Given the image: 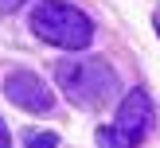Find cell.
<instances>
[{
    "mask_svg": "<svg viewBox=\"0 0 160 148\" xmlns=\"http://www.w3.org/2000/svg\"><path fill=\"white\" fill-rule=\"evenodd\" d=\"M152 121H156V109H152V101H148V93L145 90H129L121 98V105H117V125L113 129L137 148L141 140L152 132Z\"/></svg>",
    "mask_w": 160,
    "mask_h": 148,
    "instance_id": "3957f363",
    "label": "cell"
},
{
    "mask_svg": "<svg viewBox=\"0 0 160 148\" xmlns=\"http://www.w3.org/2000/svg\"><path fill=\"white\" fill-rule=\"evenodd\" d=\"M23 148H59V136L51 129H28L23 132Z\"/></svg>",
    "mask_w": 160,
    "mask_h": 148,
    "instance_id": "5b68a950",
    "label": "cell"
},
{
    "mask_svg": "<svg viewBox=\"0 0 160 148\" xmlns=\"http://www.w3.org/2000/svg\"><path fill=\"white\" fill-rule=\"evenodd\" d=\"M55 82L67 93V101L78 109H102L121 90L117 70L106 59H98V55H90V59H62L55 66Z\"/></svg>",
    "mask_w": 160,
    "mask_h": 148,
    "instance_id": "6da1fadb",
    "label": "cell"
},
{
    "mask_svg": "<svg viewBox=\"0 0 160 148\" xmlns=\"http://www.w3.org/2000/svg\"><path fill=\"white\" fill-rule=\"evenodd\" d=\"M0 148H12V132H8L4 121H0Z\"/></svg>",
    "mask_w": 160,
    "mask_h": 148,
    "instance_id": "ba28073f",
    "label": "cell"
},
{
    "mask_svg": "<svg viewBox=\"0 0 160 148\" xmlns=\"http://www.w3.org/2000/svg\"><path fill=\"white\" fill-rule=\"evenodd\" d=\"M4 93L12 105L28 109V113H51L55 105V93L47 90V82L39 74H31V70H12V74L4 78Z\"/></svg>",
    "mask_w": 160,
    "mask_h": 148,
    "instance_id": "277c9868",
    "label": "cell"
},
{
    "mask_svg": "<svg viewBox=\"0 0 160 148\" xmlns=\"http://www.w3.org/2000/svg\"><path fill=\"white\" fill-rule=\"evenodd\" d=\"M94 136H98V148H133V144H129V140H125V136H121V132H117V129H113V125H102V129H98V132H94Z\"/></svg>",
    "mask_w": 160,
    "mask_h": 148,
    "instance_id": "8992f818",
    "label": "cell"
},
{
    "mask_svg": "<svg viewBox=\"0 0 160 148\" xmlns=\"http://www.w3.org/2000/svg\"><path fill=\"white\" fill-rule=\"evenodd\" d=\"M156 31H160V16H156Z\"/></svg>",
    "mask_w": 160,
    "mask_h": 148,
    "instance_id": "9c48e42d",
    "label": "cell"
},
{
    "mask_svg": "<svg viewBox=\"0 0 160 148\" xmlns=\"http://www.w3.org/2000/svg\"><path fill=\"white\" fill-rule=\"evenodd\" d=\"M23 4H28V0H0V16H12V12H20Z\"/></svg>",
    "mask_w": 160,
    "mask_h": 148,
    "instance_id": "52a82bcc",
    "label": "cell"
},
{
    "mask_svg": "<svg viewBox=\"0 0 160 148\" xmlns=\"http://www.w3.org/2000/svg\"><path fill=\"white\" fill-rule=\"evenodd\" d=\"M31 31L62 51H82L94 43V20L67 0H39L31 8Z\"/></svg>",
    "mask_w": 160,
    "mask_h": 148,
    "instance_id": "7a4b0ae2",
    "label": "cell"
}]
</instances>
